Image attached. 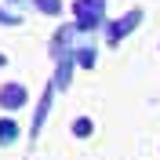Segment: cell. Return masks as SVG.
I'll list each match as a JSON object with an SVG mask.
<instances>
[{
	"mask_svg": "<svg viewBox=\"0 0 160 160\" xmlns=\"http://www.w3.org/2000/svg\"><path fill=\"white\" fill-rule=\"evenodd\" d=\"M73 131H77L80 138H88V131H91V120H88V117H80L77 124H73Z\"/></svg>",
	"mask_w": 160,
	"mask_h": 160,
	"instance_id": "ba28073f",
	"label": "cell"
},
{
	"mask_svg": "<svg viewBox=\"0 0 160 160\" xmlns=\"http://www.w3.org/2000/svg\"><path fill=\"white\" fill-rule=\"evenodd\" d=\"M91 62H95V51L84 48V51H80V66H91Z\"/></svg>",
	"mask_w": 160,
	"mask_h": 160,
	"instance_id": "9c48e42d",
	"label": "cell"
},
{
	"mask_svg": "<svg viewBox=\"0 0 160 160\" xmlns=\"http://www.w3.org/2000/svg\"><path fill=\"white\" fill-rule=\"evenodd\" d=\"M37 8L48 11V15H58V11H62V0H37Z\"/></svg>",
	"mask_w": 160,
	"mask_h": 160,
	"instance_id": "52a82bcc",
	"label": "cell"
},
{
	"mask_svg": "<svg viewBox=\"0 0 160 160\" xmlns=\"http://www.w3.org/2000/svg\"><path fill=\"white\" fill-rule=\"evenodd\" d=\"M26 102H29V95H26V88H22V84H4V88H0V106H4L8 113L22 109Z\"/></svg>",
	"mask_w": 160,
	"mask_h": 160,
	"instance_id": "7a4b0ae2",
	"label": "cell"
},
{
	"mask_svg": "<svg viewBox=\"0 0 160 160\" xmlns=\"http://www.w3.org/2000/svg\"><path fill=\"white\" fill-rule=\"evenodd\" d=\"M18 138V124L15 120H0V146H11Z\"/></svg>",
	"mask_w": 160,
	"mask_h": 160,
	"instance_id": "5b68a950",
	"label": "cell"
},
{
	"mask_svg": "<svg viewBox=\"0 0 160 160\" xmlns=\"http://www.w3.org/2000/svg\"><path fill=\"white\" fill-rule=\"evenodd\" d=\"M69 73H73V62H62V66H58V77H55L51 88H66V84H69Z\"/></svg>",
	"mask_w": 160,
	"mask_h": 160,
	"instance_id": "8992f818",
	"label": "cell"
},
{
	"mask_svg": "<svg viewBox=\"0 0 160 160\" xmlns=\"http://www.w3.org/2000/svg\"><path fill=\"white\" fill-rule=\"evenodd\" d=\"M138 22H142V11H128V15H124L120 22H113V26H109V40L117 44V40L124 37V33H131L135 26H138Z\"/></svg>",
	"mask_w": 160,
	"mask_h": 160,
	"instance_id": "3957f363",
	"label": "cell"
},
{
	"mask_svg": "<svg viewBox=\"0 0 160 160\" xmlns=\"http://www.w3.org/2000/svg\"><path fill=\"white\" fill-rule=\"evenodd\" d=\"M51 84L44 88V95H40V106H37V117H33V138L40 135V128H44V120H48V109H51Z\"/></svg>",
	"mask_w": 160,
	"mask_h": 160,
	"instance_id": "277c9868",
	"label": "cell"
},
{
	"mask_svg": "<svg viewBox=\"0 0 160 160\" xmlns=\"http://www.w3.org/2000/svg\"><path fill=\"white\" fill-rule=\"evenodd\" d=\"M0 66H4V55H0Z\"/></svg>",
	"mask_w": 160,
	"mask_h": 160,
	"instance_id": "30bf717a",
	"label": "cell"
},
{
	"mask_svg": "<svg viewBox=\"0 0 160 160\" xmlns=\"http://www.w3.org/2000/svg\"><path fill=\"white\" fill-rule=\"evenodd\" d=\"M102 8H106V0H77L73 11H77V26L80 29H95L102 18Z\"/></svg>",
	"mask_w": 160,
	"mask_h": 160,
	"instance_id": "6da1fadb",
	"label": "cell"
}]
</instances>
